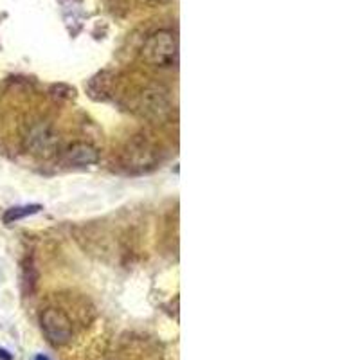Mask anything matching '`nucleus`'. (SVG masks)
I'll return each mask as SVG.
<instances>
[{
    "mask_svg": "<svg viewBox=\"0 0 360 360\" xmlns=\"http://www.w3.org/2000/svg\"><path fill=\"white\" fill-rule=\"evenodd\" d=\"M141 56L148 65L157 69H169L179 60V44L172 31L160 29L144 40Z\"/></svg>",
    "mask_w": 360,
    "mask_h": 360,
    "instance_id": "1",
    "label": "nucleus"
},
{
    "mask_svg": "<svg viewBox=\"0 0 360 360\" xmlns=\"http://www.w3.org/2000/svg\"><path fill=\"white\" fill-rule=\"evenodd\" d=\"M24 146L31 155L40 157V159H51L60 148V134L51 123L38 121L25 131Z\"/></svg>",
    "mask_w": 360,
    "mask_h": 360,
    "instance_id": "2",
    "label": "nucleus"
},
{
    "mask_svg": "<svg viewBox=\"0 0 360 360\" xmlns=\"http://www.w3.org/2000/svg\"><path fill=\"white\" fill-rule=\"evenodd\" d=\"M41 328H44L47 339L56 346L67 344L72 339V323L58 308H49L41 314Z\"/></svg>",
    "mask_w": 360,
    "mask_h": 360,
    "instance_id": "3",
    "label": "nucleus"
},
{
    "mask_svg": "<svg viewBox=\"0 0 360 360\" xmlns=\"http://www.w3.org/2000/svg\"><path fill=\"white\" fill-rule=\"evenodd\" d=\"M139 110L153 123H162L172 114V103L162 90L146 89L139 96Z\"/></svg>",
    "mask_w": 360,
    "mask_h": 360,
    "instance_id": "4",
    "label": "nucleus"
},
{
    "mask_svg": "<svg viewBox=\"0 0 360 360\" xmlns=\"http://www.w3.org/2000/svg\"><path fill=\"white\" fill-rule=\"evenodd\" d=\"M67 159L69 162L78 164V166H90L99 160V153L94 146H90L86 143H76L69 148L67 152Z\"/></svg>",
    "mask_w": 360,
    "mask_h": 360,
    "instance_id": "5",
    "label": "nucleus"
},
{
    "mask_svg": "<svg viewBox=\"0 0 360 360\" xmlns=\"http://www.w3.org/2000/svg\"><path fill=\"white\" fill-rule=\"evenodd\" d=\"M128 164H137V166H144V164L153 162L155 153H153L152 144L148 141H134L131 146L128 148Z\"/></svg>",
    "mask_w": 360,
    "mask_h": 360,
    "instance_id": "6",
    "label": "nucleus"
},
{
    "mask_svg": "<svg viewBox=\"0 0 360 360\" xmlns=\"http://www.w3.org/2000/svg\"><path fill=\"white\" fill-rule=\"evenodd\" d=\"M38 209H40V205H27V207H13V209H9L8 213H6L4 220L8 221V224H11V221H17V220H20V218L29 217V214L38 213Z\"/></svg>",
    "mask_w": 360,
    "mask_h": 360,
    "instance_id": "7",
    "label": "nucleus"
},
{
    "mask_svg": "<svg viewBox=\"0 0 360 360\" xmlns=\"http://www.w3.org/2000/svg\"><path fill=\"white\" fill-rule=\"evenodd\" d=\"M37 360H47L45 356H37Z\"/></svg>",
    "mask_w": 360,
    "mask_h": 360,
    "instance_id": "8",
    "label": "nucleus"
}]
</instances>
